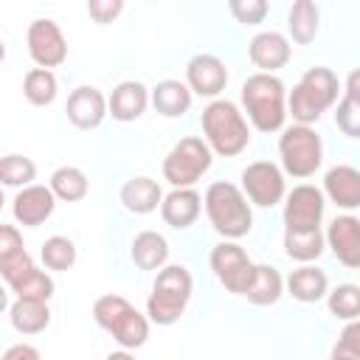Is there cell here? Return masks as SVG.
Wrapping results in <instances>:
<instances>
[{"instance_id":"cell-32","label":"cell","mask_w":360,"mask_h":360,"mask_svg":"<svg viewBox=\"0 0 360 360\" xmlns=\"http://www.w3.org/2000/svg\"><path fill=\"white\" fill-rule=\"evenodd\" d=\"M329 312L340 321H357L360 318V287L357 284H338L326 295Z\"/></svg>"},{"instance_id":"cell-7","label":"cell","mask_w":360,"mask_h":360,"mask_svg":"<svg viewBox=\"0 0 360 360\" xmlns=\"http://www.w3.org/2000/svg\"><path fill=\"white\" fill-rule=\"evenodd\" d=\"M211 146L197 135H186L163 158V180H169L172 188H194V183L211 169Z\"/></svg>"},{"instance_id":"cell-16","label":"cell","mask_w":360,"mask_h":360,"mask_svg":"<svg viewBox=\"0 0 360 360\" xmlns=\"http://www.w3.org/2000/svg\"><path fill=\"white\" fill-rule=\"evenodd\" d=\"M56 208V194L51 191V186H28L20 188V194L11 202V214L22 228H37L42 225Z\"/></svg>"},{"instance_id":"cell-8","label":"cell","mask_w":360,"mask_h":360,"mask_svg":"<svg viewBox=\"0 0 360 360\" xmlns=\"http://www.w3.org/2000/svg\"><path fill=\"white\" fill-rule=\"evenodd\" d=\"M278 155H281V166H284L287 174H292L298 180L312 177L323 163L321 135L312 127L292 124L278 138Z\"/></svg>"},{"instance_id":"cell-43","label":"cell","mask_w":360,"mask_h":360,"mask_svg":"<svg viewBox=\"0 0 360 360\" xmlns=\"http://www.w3.org/2000/svg\"><path fill=\"white\" fill-rule=\"evenodd\" d=\"M104 360H135V354H129L127 349H121V352H110Z\"/></svg>"},{"instance_id":"cell-27","label":"cell","mask_w":360,"mask_h":360,"mask_svg":"<svg viewBox=\"0 0 360 360\" xmlns=\"http://www.w3.org/2000/svg\"><path fill=\"white\" fill-rule=\"evenodd\" d=\"M326 248V233H321V228L315 231H284V253L292 262H315Z\"/></svg>"},{"instance_id":"cell-6","label":"cell","mask_w":360,"mask_h":360,"mask_svg":"<svg viewBox=\"0 0 360 360\" xmlns=\"http://www.w3.org/2000/svg\"><path fill=\"white\" fill-rule=\"evenodd\" d=\"M93 318H96V323H98L104 332H110V335L115 338V343H118L121 349H127V352L143 346L146 338H149V321H146L124 295L110 292V295L96 298V304H93Z\"/></svg>"},{"instance_id":"cell-41","label":"cell","mask_w":360,"mask_h":360,"mask_svg":"<svg viewBox=\"0 0 360 360\" xmlns=\"http://www.w3.org/2000/svg\"><path fill=\"white\" fill-rule=\"evenodd\" d=\"M0 360H39V352L31 343H14L6 349V354Z\"/></svg>"},{"instance_id":"cell-26","label":"cell","mask_w":360,"mask_h":360,"mask_svg":"<svg viewBox=\"0 0 360 360\" xmlns=\"http://www.w3.org/2000/svg\"><path fill=\"white\" fill-rule=\"evenodd\" d=\"M287 28H290V37L292 42L298 45H307L315 39L318 28H321V11L312 0H295L290 6V14H287Z\"/></svg>"},{"instance_id":"cell-18","label":"cell","mask_w":360,"mask_h":360,"mask_svg":"<svg viewBox=\"0 0 360 360\" xmlns=\"http://www.w3.org/2000/svg\"><path fill=\"white\" fill-rule=\"evenodd\" d=\"M323 197H329L343 211L360 208V169L346 163L332 166L323 174Z\"/></svg>"},{"instance_id":"cell-5","label":"cell","mask_w":360,"mask_h":360,"mask_svg":"<svg viewBox=\"0 0 360 360\" xmlns=\"http://www.w3.org/2000/svg\"><path fill=\"white\" fill-rule=\"evenodd\" d=\"M191 290H194V281L183 264H166L163 270H158V278H155L149 301H146L149 321L158 326H172L174 321H180V315L191 298Z\"/></svg>"},{"instance_id":"cell-34","label":"cell","mask_w":360,"mask_h":360,"mask_svg":"<svg viewBox=\"0 0 360 360\" xmlns=\"http://www.w3.org/2000/svg\"><path fill=\"white\" fill-rule=\"evenodd\" d=\"M11 292H17V298H34V301H48L53 295V278L48 273H42L39 267H34L28 276H22Z\"/></svg>"},{"instance_id":"cell-24","label":"cell","mask_w":360,"mask_h":360,"mask_svg":"<svg viewBox=\"0 0 360 360\" xmlns=\"http://www.w3.org/2000/svg\"><path fill=\"white\" fill-rule=\"evenodd\" d=\"M152 104L160 115L166 118H177L183 112H188L191 107V90L188 84L177 82V79H163L152 87Z\"/></svg>"},{"instance_id":"cell-23","label":"cell","mask_w":360,"mask_h":360,"mask_svg":"<svg viewBox=\"0 0 360 360\" xmlns=\"http://www.w3.org/2000/svg\"><path fill=\"white\" fill-rule=\"evenodd\" d=\"M8 318H11V326H14L20 335H39V332H45L48 323H51V309H48V301L17 298V301L8 307Z\"/></svg>"},{"instance_id":"cell-42","label":"cell","mask_w":360,"mask_h":360,"mask_svg":"<svg viewBox=\"0 0 360 360\" xmlns=\"http://www.w3.org/2000/svg\"><path fill=\"white\" fill-rule=\"evenodd\" d=\"M343 96L360 101V68H354V70L346 76V93H343Z\"/></svg>"},{"instance_id":"cell-3","label":"cell","mask_w":360,"mask_h":360,"mask_svg":"<svg viewBox=\"0 0 360 360\" xmlns=\"http://www.w3.org/2000/svg\"><path fill=\"white\" fill-rule=\"evenodd\" d=\"M202 135L211 152L222 158H233L248 149L250 143V127L239 107L228 98H214L202 110Z\"/></svg>"},{"instance_id":"cell-30","label":"cell","mask_w":360,"mask_h":360,"mask_svg":"<svg viewBox=\"0 0 360 360\" xmlns=\"http://www.w3.org/2000/svg\"><path fill=\"white\" fill-rule=\"evenodd\" d=\"M22 96L34 107H45L56 98V76L45 68H31L22 79Z\"/></svg>"},{"instance_id":"cell-22","label":"cell","mask_w":360,"mask_h":360,"mask_svg":"<svg viewBox=\"0 0 360 360\" xmlns=\"http://www.w3.org/2000/svg\"><path fill=\"white\" fill-rule=\"evenodd\" d=\"M287 292L295 301H301V304H315L323 295H329V278H326L323 270H318L312 264H304V267H298V270L290 273Z\"/></svg>"},{"instance_id":"cell-44","label":"cell","mask_w":360,"mask_h":360,"mask_svg":"<svg viewBox=\"0 0 360 360\" xmlns=\"http://www.w3.org/2000/svg\"><path fill=\"white\" fill-rule=\"evenodd\" d=\"M329 360H346V357H338V354H332V357H329Z\"/></svg>"},{"instance_id":"cell-40","label":"cell","mask_w":360,"mask_h":360,"mask_svg":"<svg viewBox=\"0 0 360 360\" xmlns=\"http://www.w3.org/2000/svg\"><path fill=\"white\" fill-rule=\"evenodd\" d=\"M25 245H22V236H20V231L14 228V225H3L0 228V256H11V253H17V250H22Z\"/></svg>"},{"instance_id":"cell-11","label":"cell","mask_w":360,"mask_h":360,"mask_svg":"<svg viewBox=\"0 0 360 360\" xmlns=\"http://www.w3.org/2000/svg\"><path fill=\"white\" fill-rule=\"evenodd\" d=\"M326 197L315 186H295L284 202V231H315L321 228Z\"/></svg>"},{"instance_id":"cell-10","label":"cell","mask_w":360,"mask_h":360,"mask_svg":"<svg viewBox=\"0 0 360 360\" xmlns=\"http://www.w3.org/2000/svg\"><path fill=\"white\" fill-rule=\"evenodd\" d=\"M242 191L259 208H273L284 200V172L270 160H256L242 169Z\"/></svg>"},{"instance_id":"cell-29","label":"cell","mask_w":360,"mask_h":360,"mask_svg":"<svg viewBox=\"0 0 360 360\" xmlns=\"http://www.w3.org/2000/svg\"><path fill=\"white\" fill-rule=\"evenodd\" d=\"M51 191L56 194V200L62 202H79L87 197L90 191V180L82 169L76 166H59L53 174H51Z\"/></svg>"},{"instance_id":"cell-37","label":"cell","mask_w":360,"mask_h":360,"mask_svg":"<svg viewBox=\"0 0 360 360\" xmlns=\"http://www.w3.org/2000/svg\"><path fill=\"white\" fill-rule=\"evenodd\" d=\"M332 354L338 357H346V360H360V318L357 321H349L332 349Z\"/></svg>"},{"instance_id":"cell-13","label":"cell","mask_w":360,"mask_h":360,"mask_svg":"<svg viewBox=\"0 0 360 360\" xmlns=\"http://www.w3.org/2000/svg\"><path fill=\"white\" fill-rule=\"evenodd\" d=\"M186 84L191 93L205 96V98H217L225 84H228V70L225 62L214 53H197L188 59L186 65Z\"/></svg>"},{"instance_id":"cell-19","label":"cell","mask_w":360,"mask_h":360,"mask_svg":"<svg viewBox=\"0 0 360 360\" xmlns=\"http://www.w3.org/2000/svg\"><path fill=\"white\" fill-rule=\"evenodd\" d=\"M149 98H152V93L146 90L143 82H135V79L121 82L110 93V115L115 121H121V124H129V121H135V118H141L146 112Z\"/></svg>"},{"instance_id":"cell-4","label":"cell","mask_w":360,"mask_h":360,"mask_svg":"<svg viewBox=\"0 0 360 360\" xmlns=\"http://www.w3.org/2000/svg\"><path fill=\"white\" fill-rule=\"evenodd\" d=\"M338 93H340L338 76L329 68L318 65V68H309L301 76V82L292 87V93L287 98V110L295 124L309 127L338 101Z\"/></svg>"},{"instance_id":"cell-33","label":"cell","mask_w":360,"mask_h":360,"mask_svg":"<svg viewBox=\"0 0 360 360\" xmlns=\"http://www.w3.org/2000/svg\"><path fill=\"white\" fill-rule=\"evenodd\" d=\"M39 256H42V264L48 270H68L76 262V245L68 236H51L42 242Z\"/></svg>"},{"instance_id":"cell-31","label":"cell","mask_w":360,"mask_h":360,"mask_svg":"<svg viewBox=\"0 0 360 360\" xmlns=\"http://www.w3.org/2000/svg\"><path fill=\"white\" fill-rule=\"evenodd\" d=\"M37 177V166H34V160L31 158H22V155H6L3 160H0V180H3V186H8V188H28V186H34L31 180Z\"/></svg>"},{"instance_id":"cell-9","label":"cell","mask_w":360,"mask_h":360,"mask_svg":"<svg viewBox=\"0 0 360 360\" xmlns=\"http://www.w3.org/2000/svg\"><path fill=\"white\" fill-rule=\"evenodd\" d=\"M211 270L217 276V281L236 295H245L256 278V264L250 262V256L245 253V248H239L236 242H219L211 250Z\"/></svg>"},{"instance_id":"cell-25","label":"cell","mask_w":360,"mask_h":360,"mask_svg":"<svg viewBox=\"0 0 360 360\" xmlns=\"http://www.w3.org/2000/svg\"><path fill=\"white\" fill-rule=\"evenodd\" d=\"M132 262L141 270H163L169 259V242L158 231H141L132 239Z\"/></svg>"},{"instance_id":"cell-21","label":"cell","mask_w":360,"mask_h":360,"mask_svg":"<svg viewBox=\"0 0 360 360\" xmlns=\"http://www.w3.org/2000/svg\"><path fill=\"white\" fill-rule=\"evenodd\" d=\"M118 197H121V205L129 214H152L163 202V191H160L158 180H152V177H132V180H127L121 186Z\"/></svg>"},{"instance_id":"cell-2","label":"cell","mask_w":360,"mask_h":360,"mask_svg":"<svg viewBox=\"0 0 360 360\" xmlns=\"http://www.w3.org/2000/svg\"><path fill=\"white\" fill-rule=\"evenodd\" d=\"M242 107L259 132H276L287 118L284 82L273 73H253L242 84Z\"/></svg>"},{"instance_id":"cell-36","label":"cell","mask_w":360,"mask_h":360,"mask_svg":"<svg viewBox=\"0 0 360 360\" xmlns=\"http://www.w3.org/2000/svg\"><path fill=\"white\" fill-rule=\"evenodd\" d=\"M335 124H338V129H340L343 135L360 138V101L343 96V98L338 101V110H335Z\"/></svg>"},{"instance_id":"cell-20","label":"cell","mask_w":360,"mask_h":360,"mask_svg":"<svg viewBox=\"0 0 360 360\" xmlns=\"http://www.w3.org/2000/svg\"><path fill=\"white\" fill-rule=\"evenodd\" d=\"M200 211H202V197L194 188H172L163 197V202H160L163 222L172 225V228H177V231L194 225L197 217H200Z\"/></svg>"},{"instance_id":"cell-38","label":"cell","mask_w":360,"mask_h":360,"mask_svg":"<svg viewBox=\"0 0 360 360\" xmlns=\"http://www.w3.org/2000/svg\"><path fill=\"white\" fill-rule=\"evenodd\" d=\"M231 14L242 22V25H259L267 17V3L264 0H231Z\"/></svg>"},{"instance_id":"cell-1","label":"cell","mask_w":360,"mask_h":360,"mask_svg":"<svg viewBox=\"0 0 360 360\" xmlns=\"http://www.w3.org/2000/svg\"><path fill=\"white\" fill-rule=\"evenodd\" d=\"M205 214L214 225V231L233 242V239H242L250 233L253 228V211H250V200L245 197V191L233 183H225V180H217L205 188Z\"/></svg>"},{"instance_id":"cell-17","label":"cell","mask_w":360,"mask_h":360,"mask_svg":"<svg viewBox=\"0 0 360 360\" xmlns=\"http://www.w3.org/2000/svg\"><path fill=\"white\" fill-rule=\"evenodd\" d=\"M248 56L259 68V73H276V70H281L290 62L292 51H290V42H287L284 34H278V31H262V34H256L250 39Z\"/></svg>"},{"instance_id":"cell-14","label":"cell","mask_w":360,"mask_h":360,"mask_svg":"<svg viewBox=\"0 0 360 360\" xmlns=\"http://www.w3.org/2000/svg\"><path fill=\"white\" fill-rule=\"evenodd\" d=\"M326 248L343 267L360 270V219L352 214L335 217L326 228Z\"/></svg>"},{"instance_id":"cell-12","label":"cell","mask_w":360,"mask_h":360,"mask_svg":"<svg viewBox=\"0 0 360 360\" xmlns=\"http://www.w3.org/2000/svg\"><path fill=\"white\" fill-rule=\"evenodd\" d=\"M25 42H28V53L37 62V68L51 70V68H59L68 59V42H65L59 25L48 17H39L28 25Z\"/></svg>"},{"instance_id":"cell-28","label":"cell","mask_w":360,"mask_h":360,"mask_svg":"<svg viewBox=\"0 0 360 360\" xmlns=\"http://www.w3.org/2000/svg\"><path fill=\"white\" fill-rule=\"evenodd\" d=\"M281 292H284L281 273L276 267H270V264H256V278H253L250 290L245 292V298L250 304H256V307H270V304H276L281 298Z\"/></svg>"},{"instance_id":"cell-39","label":"cell","mask_w":360,"mask_h":360,"mask_svg":"<svg viewBox=\"0 0 360 360\" xmlns=\"http://www.w3.org/2000/svg\"><path fill=\"white\" fill-rule=\"evenodd\" d=\"M121 11H124V3L121 0H90L87 3V14L96 22H112Z\"/></svg>"},{"instance_id":"cell-35","label":"cell","mask_w":360,"mask_h":360,"mask_svg":"<svg viewBox=\"0 0 360 360\" xmlns=\"http://www.w3.org/2000/svg\"><path fill=\"white\" fill-rule=\"evenodd\" d=\"M34 267H37V264H34V259L28 256L25 248L17 250V253H11V256H0V276L6 278L8 287H14V284H17L22 276H28Z\"/></svg>"},{"instance_id":"cell-15","label":"cell","mask_w":360,"mask_h":360,"mask_svg":"<svg viewBox=\"0 0 360 360\" xmlns=\"http://www.w3.org/2000/svg\"><path fill=\"white\" fill-rule=\"evenodd\" d=\"M68 121L79 129H96L104 115L110 112V98H104V93L98 87H90V84H82L76 87L70 96H68Z\"/></svg>"}]
</instances>
